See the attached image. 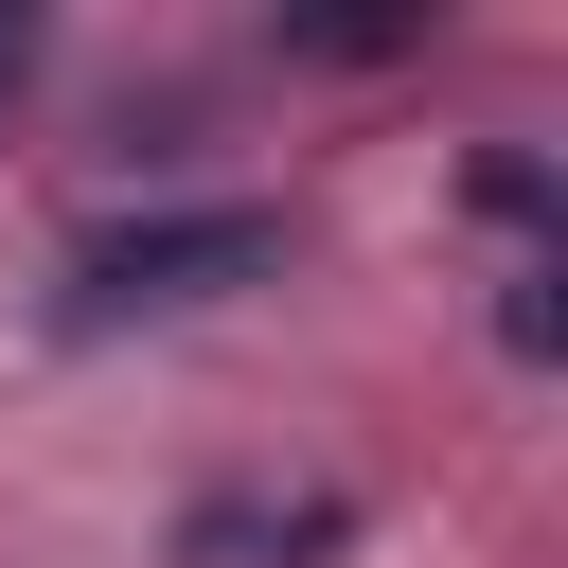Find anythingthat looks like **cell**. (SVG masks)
I'll list each match as a JSON object with an SVG mask.
<instances>
[{"instance_id":"7a4b0ae2","label":"cell","mask_w":568,"mask_h":568,"mask_svg":"<svg viewBox=\"0 0 568 568\" xmlns=\"http://www.w3.org/2000/svg\"><path fill=\"white\" fill-rule=\"evenodd\" d=\"M337 532H355V497H320V479L302 497H195L178 515V568H320Z\"/></svg>"},{"instance_id":"6da1fadb","label":"cell","mask_w":568,"mask_h":568,"mask_svg":"<svg viewBox=\"0 0 568 568\" xmlns=\"http://www.w3.org/2000/svg\"><path fill=\"white\" fill-rule=\"evenodd\" d=\"M266 266H284V213H248V195H213V213H124V231L71 248V320H178V302H231V284H266Z\"/></svg>"}]
</instances>
